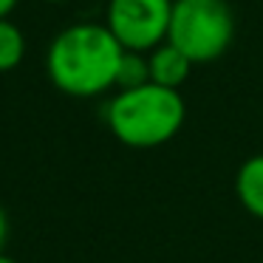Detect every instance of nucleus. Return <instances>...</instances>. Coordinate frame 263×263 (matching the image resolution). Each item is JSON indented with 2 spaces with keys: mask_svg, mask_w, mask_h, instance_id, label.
Wrapping results in <instances>:
<instances>
[{
  "mask_svg": "<svg viewBox=\"0 0 263 263\" xmlns=\"http://www.w3.org/2000/svg\"><path fill=\"white\" fill-rule=\"evenodd\" d=\"M147 65H150V82L178 91V88L187 82V77H190V71H193L195 63L184 51H178L173 43L164 40L161 46H156L153 51H147Z\"/></svg>",
  "mask_w": 263,
  "mask_h": 263,
  "instance_id": "39448f33",
  "label": "nucleus"
},
{
  "mask_svg": "<svg viewBox=\"0 0 263 263\" xmlns=\"http://www.w3.org/2000/svg\"><path fill=\"white\" fill-rule=\"evenodd\" d=\"M150 82V65L147 57L142 51H125L119 63V74H116V85L119 91H127V88H139Z\"/></svg>",
  "mask_w": 263,
  "mask_h": 263,
  "instance_id": "6e6552de",
  "label": "nucleus"
},
{
  "mask_svg": "<svg viewBox=\"0 0 263 263\" xmlns=\"http://www.w3.org/2000/svg\"><path fill=\"white\" fill-rule=\"evenodd\" d=\"M17 3H20V0H0V20L9 17V14L17 9Z\"/></svg>",
  "mask_w": 263,
  "mask_h": 263,
  "instance_id": "1a4fd4ad",
  "label": "nucleus"
},
{
  "mask_svg": "<svg viewBox=\"0 0 263 263\" xmlns=\"http://www.w3.org/2000/svg\"><path fill=\"white\" fill-rule=\"evenodd\" d=\"M0 263H14L12 257H6V255H0Z\"/></svg>",
  "mask_w": 263,
  "mask_h": 263,
  "instance_id": "9b49d317",
  "label": "nucleus"
},
{
  "mask_svg": "<svg viewBox=\"0 0 263 263\" xmlns=\"http://www.w3.org/2000/svg\"><path fill=\"white\" fill-rule=\"evenodd\" d=\"M6 232H9V221H6V212L0 210V249L6 243Z\"/></svg>",
  "mask_w": 263,
  "mask_h": 263,
  "instance_id": "9d476101",
  "label": "nucleus"
},
{
  "mask_svg": "<svg viewBox=\"0 0 263 263\" xmlns=\"http://www.w3.org/2000/svg\"><path fill=\"white\" fill-rule=\"evenodd\" d=\"M235 37V14L227 0H173L167 43L184 51L195 65L212 63Z\"/></svg>",
  "mask_w": 263,
  "mask_h": 263,
  "instance_id": "7ed1b4c3",
  "label": "nucleus"
},
{
  "mask_svg": "<svg viewBox=\"0 0 263 263\" xmlns=\"http://www.w3.org/2000/svg\"><path fill=\"white\" fill-rule=\"evenodd\" d=\"M184 99L173 88L156 82L119 91L108 105V125L127 147H159L184 125Z\"/></svg>",
  "mask_w": 263,
  "mask_h": 263,
  "instance_id": "f03ea898",
  "label": "nucleus"
},
{
  "mask_svg": "<svg viewBox=\"0 0 263 263\" xmlns=\"http://www.w3.org/2000/svg\"><path fill=\"white\" fill-rule=\"evenodd\" d=\"M125 48L105 23H74L51 40L48 80L68 97H97L116 85Z\"/></svg>",
  "mask_w": 263,
  "mask_h": 263,
  "instance_id": "f257e3e1",
  "label": "nucleus"
},
{
  "mask_svg": "<svg viewBox=\"0 0 263 263\" xmlns=\"http://www.w3.org/2000/svg\"><path fill=\"white\" fill-rule=\"evenodd\" d=\"M46 3H65V0H46Z\"/></svg>",
  "mask_w": 263,
  "mask_h": 263,
  "instance_id": "f8f14e48",
  "label": "nucleus"
},
{
  "mask_svg": "<svg viewBox=\"0 0 263 263\" xmlns=\"http://www.w3.org/2000/svg\"><path fill=\"white\" fill-rule=\"evenodd\" d=\"M26 54V37L9 17L0 20V74L14 71L23 63Z\"/></svg>",
  "mask_w": 263,
  "mask_h": 263,
  "instance_id": "0eeeda50",
  "label": "nucleus"
},
{
  "mask_svg": "<svg viewBox=\"0 0 263 263\" xmlns=\"http://www.w3.org/2000/svg\"><path fill=\"white\" fill-rule=\"evenodd\" d=\"M235 193L252 215L263 218V153L243 161L235 178Z\"/></svg>",
  "mask_w": 263,
  "mask_h": 263,
  "instance_id": "423d86ee",
  "label": "nucleus"
},
{
  "mask_svg": "<svg viewBox=\"0 0 263 263\" xmlns=\"http://www.w3.org/2000/svg\"><path fill=\"white\" fill-rule=\"evenodd\" d=\"M173 0H110L105 26L125 51H153L167 40Z\"/></svg>",
  "mask_w": 263,
  "mask_h": 263,
  "instance_id": "20e7f679",
  "label": "nucleus"
}]
</instances>
